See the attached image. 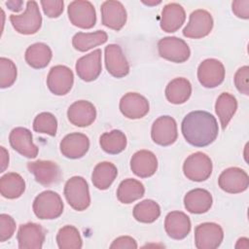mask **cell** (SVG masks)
<instances>
[{
    "instance_id": "1",
    "label": "cell",
    "mask_w": 249,
    "mask_h": 249,
    "mask_svg": "<svg viewBox=\"0 0 249 249\" xmlns=\"http://www.w3.org/2000/svg\"><path fill=\"white\" fill-rule=\"evenodd\" d=\"M185 140L195 147H205L214 142L219 127L215 117L206 111H193L185 116L181 124Z\"/></svg>"
},
{
    "instance_id": "2",
    "label": "cell",
    "mask_w": 249,
    "mask_h": 249,
    "mask_svg": "<svg viewBox=\"0 0 249 249\" xmlns=\"http://www.w3.org/2000/svg\"><path fill=\"white\" fill-rule=\"evenodd\" d=\"M63 201L60 196L51 190L40 193L33 201L32 209L37 218L41 220H53L63 212Z\"/></svg>"
},
{
    "instance_id": "3",
    "label": "cell",
    "mask_w": 249,
    "mask_h": 249,
    "mask_svg": "<svg viewBox=\"0 0 249 249\" xmlns=\"http://www.w3.org/2000/svg\"><path fill=\"white\" fill-rule=\"evenodd\" d=\"M10 21L14 29L22 35L37 33L42 25V16L36 1H28L25 11L20 15H11Z\"/></svg>"
},
{
    "instance_id": "4",
    "label": "cell",
    "mask_w": 249,
    "mask_h": 249,
    "mask_svg": "<svg viewBox=\"0 0 249 249\" xmlns=\"http://www.w3.org/2000/svg\"><path fill=\"white\" fill-rule=\"evenodd\" d=\"M64 196L68 204L76 211H84L90 204L88 182L82 176H73L64 185Z\"/></svg>"
},
{
    "instance_id": "5",
    "label": "cell",
    "mask_w": 249,
    "mask_h": 249,
    "mask_svg": "<svg viewBox=\"0 0 249 249\" xmlns=\"http://www.w3.org/2000/svg\"><path fill=\"white\" fill-rule=\"evenodd\" d=\"M212 169L211 159L202 152H196L190 155L183 163L184 175L195 182L207 180L211 176Z\"/></svg>"
},
{
    "instance_id": "6",
    "label": "cell",
    "mask_w": 249,
    "mask_h": 249,
    "mask_svg": "<svg viewBox=\"0 0 249 249\" xmlns=\"http://www.w3.org/2000/svg\"><path fill=\"white\" fill-rule=\"evenodd\" d=\"M158 51L160 57L175 63H182L189 59L191 50L188 44L175 36L161 38L158 42Z\"/></svg>"
},
{
    "instance_id": "7",
    "label": "cell",
    "mask_w": 249,
    "mask_h": 249,
    "mask_svg": "<svg viewBox=\"0 0 249 249\" xmlns=\"http://www.w3.org/2000/svg\"><path fill=\"white\" fill-rule=\"evenodd\" d=\"M70 22L83 29H90L96 23V13L91 2L87 0L72 1L67 8Z\"/></svg>"
},
{
    "instance_id": "8",
    "label": "cell",
    "mask_w": 249,
    "mask_h": 249,
    "mask_svg": "<svg viewBox=\"0 0 249 249\" xmlns=\"http://www.w3.org/2000/svg\"><path fill=\"white\" fill-rule=\"evenodd\" d=\"M224 239V231L216 223L206 222L195 229V245L197 249H216Z\"/></svg>"
},
{
    "instance_id": "9",
    "label": "cell",
    "mask_w": 249,
    "mask_h": 249,
    "mask_svg": "<svg viewBox=\"0 0 249 249\" xmlns=\"http://www.w3.org/2000/svg\"><path fill=\"white\" fill-rule=\"evenodd\" d=\"M213 18L206 10L198 9L191 13L189 22L183 29V35L187 38L200 39L210 34L213 28Z\"/></svg>"
},
{
    "instance_id": "10",
    "label": "cell",
    "mask_w": 249,
    "mask_h": 249,
    "mask_svg": "<svg viewBox=\"0 0 249 249\" xmlns=\"http://www.w3.org/2000/svg\"><path fill=\"white\" fill-rule=\"evenodd\" d=\"M197 79L201 86L213 89L220 86L225 79L224 64L216 58H207L197 67Z\"/></svg>"
},
{
    "instance_id": "11",
    "label": "cell",
    "mask_w": 249,
    "mask_h": 249,
    "mask_svg": "<svg viewBox=\"0 0 249 249\" xmlns=\"http://www.w3.org/2000/svg\"><path fill=\"white\" fill-rule=\"evenodd\" d=\"M74 84V74L65 65L53 66L47 77V86L54 95H65Z\"/></svg>"
},
{
    "instance_id": "12",
    "label": "cell",
    "mask_w": 249,
    "mask_h": 249,
    "mask_svg": "<svg viewBox=\"0 0 249 249\" xmlns=\"http://www.w3.org/2000/svg\"><path fill=\"white\" fill-rule=\"evenodd\" d=\"M152 140L160 146H169L178 137L176 121L170 116H160L152 124Z\"/></svg>"
},
{
    "instance_id": "13",
    "label": "cell",
    "mask_w": 249,
    "mask_h": 249,
    "mask_svg": "<svg viewBox=\"0 0 249 249\" xmlns=\"http://www.w3.org/2000/svg\"><path fill=\"white\" fill-rule=\"evenodd\" d=\"M27 168L42 186L49 187L61 179V170L56 162L52 160H38L27 162Z\"/></svg>"
},
{
    "instance_id": "14",
    "label": "cell",
    "mask_w": 249,
    "mask_h": 249,
    "mask_svg": "<svg viewBox=\"0 0 249 249\" xmlns=\"http://www.w3.org/2000/svg\"><path fill=\"white\" fill-rule=\"evenodd\" d=\"M218 185L226 193L239 194L247 190L249 176L245 170L239 167H229L220 174Z\"/></svg>"
},
{
    "instance_id": "15",
    "label": "cell",
    "mask_w": 249,
    "mask_h": 249,
    "mask_svg": "<svg viewBox=\"0 0 249 249\" xmlns=\"http://www.w3.org/2000/svg\"><path fill=\"white\" fill-rule=\"evenodd\" d=\"M101 21L102 24L115 31L121 30L127 18L126 11L120 1L108 0L101 4Z\"/></svg>"
},
{
    "instance_id": "16",
    "label": "cell",
    "mask_w": 249,
    "mask_h": 249,
    "mask_svg": "<svg viewBox=\"0 0 249 249\" xmlns=\"http://www.w3.org/2000/svg\"><path fill=\"white\" fill-rule=\"evenodd\" d=\"M120 111L127 119L136 120L145 117L150 105L147 98L137 92H127L120 100Z\"/></svg>"
},
{
    "instance_id": "17",
    "label": "cell",
    "mask_w": 249,
    "mask_h": 249,
    "mask_svg": "<svg viewBox=\"0 0 249 249\" xmlns=\"http://www.w3.org/2000/svg\"><path fill=\"white\" fill-rule=\"evenodd\" d=\"M104 59L106 69L113 77L123 78L129 73V64L119 45L109 44L106 46Z\"/></svg>"
},
{
    "instance_id": "18",
    "label": "cell",
    "mask_w": 249,
    "mask_h": 249,
    "mask_svg": "<svg viewBox=\"0 0 249 249\" xmlns=\"http://www.w3.org/2000/svg\"><path fill=\"white\" fill-rule=\"evenodd\" d=\"M101 53V50L96 49L76 61L75 69L80 79L85 82H91L98 78L102 70Z\"/></svg>"
},
{
    "instance_id": "19",
    "label": "cell",
    "mask_w": 249,
    "mask_h": 249,
    "mask_svg": "<svg viewBox=\"0 0 249 249\" xmlns=\"http://www.w3.org/2000/svg\"><path fill=\"white\" fill-rule=\"evenodd\" d=\"M9 142L11 147L21 156L28 159H35L38 155L39 149L33 143L32 133L26 127H15L9 135Z\"/></svg>"
},
{
    "instance_id": "20",
    "label": "cell",
    "mask_w": 249,
    "mask_h": 249,
    "mask_svg": "<svg viewBox=\"0 0 249 249\" xmlns=\"http://www.w3.org/2000/svg\"><path fill=\"white\" fill-rule=\"evenodd\" d=\"M45 237V230L41 225L36 223H26L21 225L17 234L19 249H41Z\"/></svg>"
},
{
    "instance_id": "21",
    "label": "cell",
    "mask_w": 249,
    "mask_h": 249,
    "mask_svg": "<svg viewBox=\"0 0 249 249\" xmlns=\"http://www.w3.org/2000/svg\"><path fill=\"white\" fill-rule=\"evenodd\" d=\"M60 153L72 160L84 157L89 149V137L81 132H72L65 135L59 143Z\"/></svg>"
},
{
    "instance_id": "22",
    "label": "cell",
    "mask_w": 249,
    "mask_h": 249,
    "mask_svg": "<svg viewBox=\"0 0 249 249\" xmlns=\"http://www.w3.org/2000/svg\"><path fill=\"white\" fill-rule=\"evenodd\" d=\"M68 121L79 127L90 125L96 119V109L88 100H78L72 103L67 110Z\"/></svg>"
},
{
    "instance_id": "23",
    "label": "cell",
    "mask_w": 249,
    "mask_h": 249,
    "mask_svg": "<svg viewBox=\"0 0 249 249\" xmlns=\"http://www.w3.org/2000/svg\"><path fill=\"white\" fill-rule=\"evenodd\" d=\"M131 171L140 178L153 176L158 169V159L149 150H140L134 153L130 159Z\"/></svg>"
},
{
    "instance_id": "24",
    "label": "cell",
    "mask_w": 249,
    "mask_h": 249,
    "mask_svg": "<svg viewBox=\"0 0 249 249\" xmlns=\"http://www.w3.org/2000/svg\"><path fill=\"white\" fill-rule=\"evenodd\" d=\"M190 217L182 211L169 212L164 220V230L172 239H184L191 231Z\"/></svg>"
},
{
    "instance_id": "25",
    "label": "cell",
    "mask_w": 249,
    "mask_h": 249,
    "mask_svg": "<svg viewBox=\"0 0 249 249\" xmlns=\"http://www.w3.org/2000/svg\"><path fill=\"white\" fill-rule=\"evenodd\" d=\"M186 13L184 8L178 3H168L161 10L160 28L167 33L177 31L185 22Z\"/></svg>"
},
{
    "instance_id": "26",
    "label": "cell",
    "mask_w": 249,
    "mask_h": 249,
    "mask_svg": "<svg viewBox=\"0 0 249 249\" xmlns=\"http://www.w3.org/2000/svg\"><path fill=\"white\" fill-rule=\"evenodd\" d=\"M213 198L211 194L205 189H194L184 196V206L190 213H206L212 206Z\"/></svg>"
},
{
    "instance_id": "27",
    "label": "cell",
    "mask_w": 249,
    "mask_h": 249,
    "mask_svg": "<svg viewBox=\"0 0 249 249\" xmlns=\"http://www.w3.org/2000/svg\"><path fill=\"white\" fill-rule=\"evenodd\" d=\"M53 57L51 48L45 43L30 45L24 53L26 63L34 69H42L48 66Z\"/></svg>"
},
{
    "instance_id": "28",
    "label": "cell",
    "mask_w": 249,
    "mask_h": 249,
    "mask_svg": "<svg viewBox=\"0 0 249 249\" xmlns=\"http://www.w3.org/2000/svg\"><path fill=\"white\" fill-rule=\"evenodd\" d=\"M164 93L170 103L183 104L192 94V85L186 78H175L167 84Z\"/></svg>"
},
{
    "instance_id": "29",
    "label": "cell",
    "mask_w": 249,
    "mask_h": 249,
    "mask_svg": "<svg viewBox=\"0 0 249 249\" xmlns=\"http://www.w3.org/2000/svg\"><path fill=\"white\" fill-rule=\"evenodd\" d=\"M24 191L25 182L18 173L8 172L0 178V193L5 198H18Z\"/></svg>"
},
{
    "instance_id": "30",
    "label": "cell",
    "mask_w": 249,
    "mask_h": 249,
    "mask_svg": "<svg viewBox=\"0 0 249 249\" xmlns=\"http://www.w3.org/2000/svg\"><path fill=\"white\" fill-rule=\"evenodd\" d=\"M118 169L110 161H102L95 165L91 174V181L98 190H107L115 181Z\"/></svg>"
},
{
    "instance_id": "31",
    "label": "cell",
    "mask_w": 249,
    "mask_h": 249,
    "mask_svg": "<svg viewBox=\"0 0 249 249\" xmlns=\"http://www.w3.org/2000/svg\"><path fill=\"white\" fill-rule=\"evenodd\" d=\"M145 194L144 185L133 178L123 180L117 190V198L124 204H129L141 198Z\"/></svg>"
},
{
    "instance_id": "32",
    "label": "cell",
    "mask_w": 249,
    "mask_h": 249,
    "mask_svg": "<svg viewBox=\"0 0 249 249\" xmlns=\"http://www.w3.org/2000/svg\"><path fill=\"white\" fill-rule=\"evenodd\" d=\"M236 110L237 100L232 94L229 92H223L218 96L215 103V112L220 120L223 129L227 127Z\"/></svg>"
},
{
    "instance_id": "33",
    "label": "cell",
    "mask_w": 249,
    "mask_h": 249,
    "mask_svg": "<svg viewBox=\"0 0 249 249\" xmlns=\"http://www.w3.org/2000/svg\"><path fill=\"white\" fill-rule=\"evenodd\" d=\"M108 35L103 30H96L94 32H78L72 38V45L75 50L79 52H87L94 47L106 43Z\"/></svg>"
},
{
    "instance_id": "34",
    "label": "cell",
    "mask_w": 249,
    "mask_h": 249,
    "mask_svg": "<svg viewBox=\"0 0 249 249\" xmlns=\"http://www.w3.org/2000/svg\"><path fill=\"white\" fill-rule=\"evenodd\" d=\"M126 136L119 129H113L101 134L99 144L101 149L109 155H117L122 153L126 147Z\"/></svg>"
},
{
    "instance_id": "35",
    "label": "cell",
    "mask_w": 249,
    "mask_h": 249,
    "mask_svg": "<svg viewBox=\"0 0 249 249\" xmlns=\"http://www.w3.org/2000/svg\"><path fill=\"white\" fill-rule=\"evenodd\" d=\"M133 217L140 223H154L160 215V207L153 199H145L138 202L132 211Z\"/></svg>"
},
{
    "instance_id": "36",
    "label": "cell",
    "mask_w": 249,
    "mask_h": 249,
    "mask_svg": "<svg viewBox=\"0 0 249 249\" xmlns=\"http://www.w3.org/2000/svg\"><path fill=\"white\" fill-rule=\"evenodd\" d=\"M56 243L59 249H81L83 240L77 228L66 225L59 229L56 234Z\"/></svg>"
},
{
    "instance_id": "37",
    "label": "cell",
    "mask_w": 249,
    "mask_h": 249,
    "mask_svg": "<svg viewBox=\"0 0 249 249\" xmlns=\"http://www.w3.org/2000/svg\"><path fill=\"white\" fill-rule=\"evenodd\" d=\"M33 130L38 133L55 136L57 130V120L52 113L42 112L38 114L33 121Z\"/></svg>"
},
{
    "instance_id": "38",
    "label": "cell",
    "mask_w": 249,
    "mask_h": 249,
    "mask_svg": "<svg viewBox=\"0 0 249 249\" xmlns=\"http://www.w3.org/2000/svg\"><path fill=\"white\" fill-rule=\"evenodd\" d=\"M17 66L7 57L0 58V88L6 89L14 85L17 80Z\"/></svg>"
},
{
    "instance_id": "39",
    "label": "cell",
    "mask_w": 249,
    "mask_h": 249,
    "mask_svg": "<svg viewBox=\"0 0 249 249\" xmlns=\"http://www.w3.org/2000/svg\"><path fill=\"white\" fill-rule=\"evenodd\" d=\"M16 231V222L14 218L8 214L0 215V241L4 242L10 239Z\"/></svg>"
},
{
    "instance_id": "40",
    "label": "cell",
    "mask_w": 249,
    "mask_h": 249,
    "mask_svg": "<svg viewBox=\"0 0 249 249\" xmlns=\"http://www.w3.org/2000/svg\"><path fill=\"white\" fill-rule=\"evenodd\" d=\"M249 67L244 65L235 72L234 74V85L237 90L245 95H249Z\"/></svg>"
},
{
    "instance_id": "41",
    "label": "cell",
    "mask_w": 249,
    "mask_h": 249,
    "mask_svg": "<svg viewBox=\"0 0 249 249\" xmlns=\"http://www.w3.org/2000/svg\"><path fill=\"white\" fill-rule=\"evenodd\" d=\"M44 14L51 18H58L64 9V2L62 0H42L41 2Z\"/></svg>"
},
{
    "instance_id": "42",
    "label": "cell",
    "mask_w": 249,
    "mask_h": 249,
    "mask_svg": "<svg viewBox=\"0 0 249 249\" xmlns=\"http://www.w3.org/2000/svg\"><path fill=\"white\" fill-rule=\"evenodd\" d=\"M138 247L134 238L128 235H123L117 237L110 245L111 249H136Z\"/></svg>"
},
{
    "instance_id": "43",
    "label": "cell",
    "mask_w": 249,
    "mask_h": 249,
    "mask_svg": "<svg viewBox=\"0 0 249 249\" xmlns=\"http://www.w3.org/2000/svg\"><path fill=\"white\" fill-rule=\"evenodd\" d=\"M233 14L243 19L249 18V0H236L231 3Z\"/></svg>"
},
{
    "instance_id": "44",
    "label": "cell",
    "mask_w": 249,
    "mask_h": 249,
    "mask_svg": "<svg viewBox=\"0 0 249 249\" xmlns=\"http://www.w3.org/2000/svg\"><path fill=\"white\" fill-rule=\"evenodd\" d=\"M0 162H1L0 163L1 164L0 172H3L9 165V153L3 146L0 147Z\"/></svg>"
},
{
    "instance_id": "45",
    "label": "cell",
    "mask_w": 249,
    "mask_h": 249,
    "mask_svg": "<svg viewBox=\"0 0 249 249\" xmlns=\"http://www.w3.org/2000/svg\"><path fill=\"white\" fill-rule=\"evenodd\" d=\"M144 4L148 5V6H153V5H158V4H160V1H153V2H145V1H142Z\"/></svg>"
}]
</instances>
